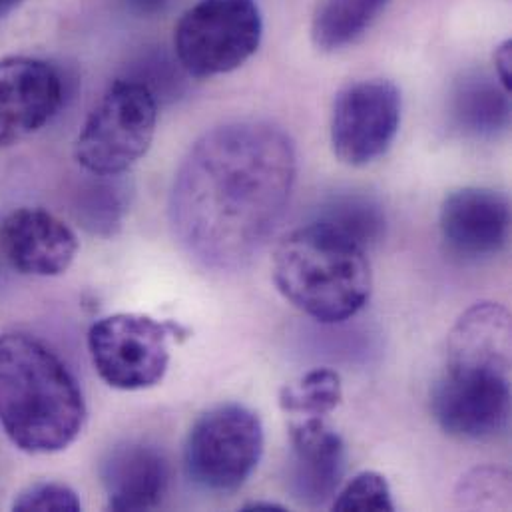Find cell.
Here are the masks:
<instances>
[{
	"instance_id": "1",
	"label": "cell",
	"mask_w": 512,
	"mask_h": 512,
	"mask_svg": "<svg viewBox=\"0 0 512 512\" xmlns=\"http://www.w3.org/2000/svg\"><path fill=\"white\" fill-rule=\"evenodd\" d=\"M295 180V146L279 126L261 120L218 126L190 148L176 172L174 236L204 267L240 269L281 222Z\"/></svg>"
},
{
	"instance_id": "2",
	"label": "cell",
	"mask_w": 512,
	"mask_h": 512,
	"mask_svg": "<svg viewBox=\"0 0 512 512\" xmlns=\"http://www.w3.org/2000/svg\"><path fill=\"white\" fill-rule=\"evenodd\" d=\"M439 427L457 439L487 441L511 419V315L477 303L461 315L447 341L445 371L433 387Z\"/></svg>"
},
{
	"instance_id": "3",
	"label": "cell",
	"mask_w": 512,
	"mask_h": 512,
	"mask_svg": "<svg viewBox=\"0 0 512 512\" xmlns=\"http://www.w3.org/2000/svg\"><path fill=\"white\" fill-rule=\"evenodd\" d=\"M86 415L78 381L50 347L24 333L0 335V427L20 451H64Z\"/></svg>"
},
{
	"instance_id": "4",
	"label": "cell",
	"mask_w": 512,
	"mask_h": 512,
	"mask_svg": "<svg viewBox=\"0 0 512 512\" xmlns=\"http://www.w3.org/2000/svg\"><path fill=\"white\" fill-rule=\"evenodd\" d=\"M273 281L311 319L343 323L367 305L373 271L365 248L313 220L277 244Z\"/></svg>"
},
{
	"instance_id": "5",
	"label": "cell",
	"mask_w": 512,
	"mask_h": 512,
	"mask_svg": "<svg viewBox=\"0 0 512 512\" xmlns=\"http://www.w3.org/2000/svg\"><path fill=\"white\" fill-rule=\"evenodd\" d=\"M156 124V94L138 78H120L86 118L74 158L94 176H122L150 150Z\"/></svg>"
},
{
	"instance_id": "6",
	"label": "cell",
	"mask_w": 512,
	"mask_h": 512,
	"mask_svg": "<svg viewBox=\"0 0 512 512\" xmlns=\"http://www.w3.org/2000/svg\"><path fill=\"white\" fill-rule=\"evenodd\" d=\"M263 18L256 0H200L174 30L178 64L194 78H214L246 64L259 48Z\"/></svg>"
},
{
	"instance_id": "7",
	"label": "cell",
	"mask_w": 512,
	"mask_h": 512,
	"mask_svg": "<svg viewBox=\"0 0 512 512\" xmlns=\"http://www.w3.org/2000/svg\"><path fill=\"white\" fill-rule=\"evenodd\" d=\"M263 441L261 421L252 409L218 405L190 429L184 449L188 477L206 491L234 493L256 471Z\"/></svg>"
},
{
	"instance_id": "8",
	"label": "cell",
	"mask_w": 512,
	"mask_h": 512,
	"mask_svg": "<svg viewBox=\"0 0 512 512\" xmlns=\"http://www.w3.org/2000/svg\"><path fill=\"white\" fill-rule=\"evenodd\" d=\"M174 323H160L140 313H116L96 321L88 331L92 365L100 379L120 391L158 385L170 365Z\"/></svg>"
},
{
	"instance_id": "9",
	"label": "cell",
	"mask_w": 512,
	"mask_h": 512,
	"mask_svg": "<svg viewBox=\"0 0 512 512\" xmlns=\"http://www.w3.org/2000/svg\"><path fill=\"white\" fill-rule=\"evenodd\" d=\"M399 126L401 92L393 82L381 78L353 82L333 104V154L347 166H369L389 152Z\"/></svg>"
},
{
	"instance_id": "10",
	"label": "cell",
	"mask_w": 512,
	"mask_h": 512,
	"mask_svg": "<svg viewBox=\"0 0 512 512\" xmlns=\"http://www.w3.org/2000/svg\"><path fill=\"white\" fill-rule=\"evenodd\" d=\"M60 72L38 58L0 60V148L44 128L62 108Z\"/></svg>"
},
{
	"instance_id": "11",
	"label": "cell",
	"mask_w": 512,
	"mask_h": 512,
	"mask_svg": "<svg viewBox=\"0 0 512 512\" xmlns=\"http://www.w3.org/2000/svg\"><path fill=\"white\" fill-rule=\"evenodd\" d=\"M289 441L291 495L311 509L331 503L345 473L343 439L325 417H291Z\"/></svg>"
},
{
	"instance_id": "12",
	"label": "cell",
	"mask_w": 512,
	"mask_h": 512,
	"mask_svg": "<svg viewBox=\"0 0 512 512\" xmlns=\"http://www.w3.org/2000/svg\"><path fill=\"white\" fill-rule=\"evenodd\" d=\"M78 248L76 234L50 212L18 208L0 222V252L22 275H62Z\"/></svg>"
},
{
	"instance_id": "13",
	"label": "cell",
	"mask_w": 512,
	"mask_h": 512,
	"mask_svg": "<svg viewBox=\"0 0 512 512\" xmlns=\"http://www.w3.org/2000/svg\"><path fill=\"white\" fill-rule=\"evenodd\" d=\"M439 222L451 252L465 259H483L505 248L511 232V204L501 192L463 188L447 196Z\"/></svg>"
},
{
	"instance_id": "14",
	"label": "cell",
	"mask_w": 512,
	"mask_h": 512,
	"mask_svg": "<svg viewBox=\"0 0 512 512\" xmlns=\"http://www.w3.org/2000/svg\"><path fill=\"white\" fill-rule=\"evenodd\" d=\"M110 511H154L170 487L164 453L148 443L128 441L114 447L100 467Z\"/></svg>"
},
{
	"instance_id": "15",
	"label": "cell",
	"mask_w": 512,
	"mask_h": 512,
	"mask_svg": "<svg viewBox=\"0 0 512 512\" xmlns=\"http://www.w3.org/2000/svg\"><path fill=\"white\" fill-rule=\"evenodd\" d=\"M509 94L499 80L485 72H473L459 80L451 100L455 126L475 138H491L511 124Z\"/></svg>"
},
{
	"instance_id": "16",
	"label": "cell",
	"mask_w": 512,
	"mask_h": 512,
	"mask_svg": "<svg viewBox=\"0 0 512 512\" xmlns=\"http://www.w3.org/2000/svg\"><path fill=\"white\" fill-rule=\"evenodd\" d=\"M391 0H321L311 20L313 44L323 52L353 46L365 36Z\"/></svg>"
},
{
	"instance_id": "17",
	"label": "cell",
	"mask_w": 512,
	"mask_h": 512,
	"mask_svg": "<svg viewBox=\"0 0 512 512\" xmlns=\"http://www.w3.org/2000/svg\"><path fill=\"white\" fill-rule=\"evenodd\" d=\"M315 222L335 230L361 248H371L383 238L385 214L377 202L365 196H337L317 214Z\"/></svg>"
},
{
	"instance_id": "18",
	"label": "cell",
	"mask_w": 512,
	"mask_h": 512,
	"mask_svg": "<svg viewBox=\"0 0 512 512\" xmlns=\"http://www.w3.org/2000/svg\"><path fill=\"white\" fill-rule=\"evenodd\" d=\"M94 178L96 180L84 184L76 196V216L92 234L112 236L122 226L128 210L126 190L118 182V176Z\"/></svg>"
},
{
	"instance_id": "19",
	"label": "cell",
	"mask_w": 512,
	"mask_h": 512,
	"mask_svg": "<svg viewBox=\"0 0 512 512\" xmlns=\"http://www.w3.org/2000/svg\"><path fill=\"white\" fill-rule=\"evenodd\" d=\"M343 399L341 377L333 369H313L279 393V407L291 417H327Z\"/></svg>"
},
{
	"instance_id": "20",
	"label": "cell",
	"mask_w": 512,
	"mask_h": 512,
	"mask_svg": "<svg viewBox=\"0 0 512 512\" xmlns=\"http://www.w3.org/2000/svg\"><path fill=\"white\" fill-rule=\"evenodd\" d=\"M331 509L339 512H393L395 503L387 479L375 471H363L337 491Z\"/></svg>"
},
{
	"instance_id": "21",
	"label": "cell",
	"mask_w": 512,
	"mask_h": 512,
	"mask_svg": "<svg viewBox=\"0 0 512 512\" xmlns=\"http://www.w3.org/2000/svg\"><path fill=\"white\" fill-rule=\"evenodd\" d=\"M511 495V483L509 477L493 471V469H477L469 477L461 481V489L457 493L461 507L471 509H491L499 507V499L509 503Z\"/></svg>"
},
{
	"instance_id": "22",
	"label": "cell",
	"mask_w": 512,
	"mask_h": 512,
	"mask_svg": "<svg viewBox=\"0 0 512 512\" xmlns=\"http://www.w3.org/2000/svg\"><path fill=\"white\" fill-rule=\"evenodd\" d=\"M18 512H78L82 511L78 495L60 483H40L26 489L16 501Z\"/></svg>"
},
{
	"instance_id": "23",
	"label": "cell",
	"mask_w": 512,
	"mask_h": 512,
	"mask_svg": "<svg viewBox=\"0 0 512 512\" xmlns=\"http://www.w3.org/2000/svg\"><path fill=\"white\" fill-rule=\"evenodd\" d=\"M495 72L501 86L511 92L512 86V42L505 40L495 52Z\"/></svg>"
},
{
	"instance_id": "24",
	"label": "cell",
	"mask_w": 512,
	"mask_h": 512,
	"mask_svg": "<svg viewBox=\"0 0 512 512\" xmlns=\"http://www.w3.org/2000/svg\"><path fill=\"white\" fill-rule=\"evenodd\" d=\"M122 2L132 14L144 16V18L158 16L166 12V8L170 6V0H122Z\"/></svg>"
},
{
	"instance_id": "25",
	"label": "cell",
	"mask_w": 512,
	"mask_h": 512,
	"mask_svg": "<svg viewBox=\"0 0 512 512\" xmlns=\"http://www.w3.org/2000/svg\"><path fill=\"white\" fill-rule=\"evenodd\" d=\"M244 512H283L285 511V507H281V505H277V503H250V505H246Z\"/></svg>"
},
{
	"instance_id": "26",
	"label": "cell",
	"mask_w": 512,
	"mask_h": 512,
	"mask_svg": "<svg viewBox=\"0 0 512 512\" xmlns=\"http://www.w3.org/2000/svg\"><path fill=\"white\" fill-rule=\"evenodd\" d=\"M26 0H0V18L8 16L12 10H16L20 4H24Z\"/></svg>"
}]
</instances>
